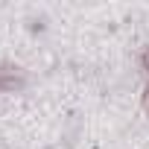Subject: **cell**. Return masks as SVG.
<instances>
[{
    "label": "cell",
    "instance_id": "1",
    "mask_svg": "<svg viewBox=\"0 0 149 149\" xmlns=\"http://www.w3.org/2000/svg\"><path fill=\"white\" fill-rule=\"evenodd\" d=\"M140 64H143V73H146V97H143V105H146V111H149V47L143 50Z\"/></svg>",
    "mask_w": 149,
    "mask_h": 149
}]
</instances>
